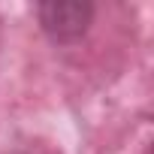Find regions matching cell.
Here are the masks:
<instances>
[{
	"mask_svg": "<svg viewBox=\"0 0 154 154\" xmlns=\"http://www.w3.org/2000/svg\"><path fill=\"white\" fill-rule=\"evenodd\" d=\"M39 15V27L54 39V42H75L91 24L94 18V6L91 3H42L36 6Z\"/></svg>",
	"mask_w": 154,
	"mask_h": 154,
	"instance_id": "6da1fadb",
	"label": "cell"
}]
</instances>
